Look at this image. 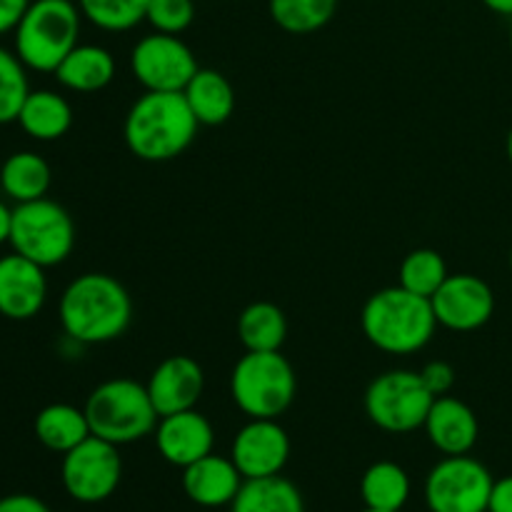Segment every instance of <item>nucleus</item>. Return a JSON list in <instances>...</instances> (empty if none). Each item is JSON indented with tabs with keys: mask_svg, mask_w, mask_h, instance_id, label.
Masks as SVG:
<instances>
[{
	"mask_svg": "<svg viewBox=\"0 0 512 512\" xmlns=\"http://www.w3.org/2000/svg\"><path fill=\"white\" fill-rule=\"evenodd\" d=\"M58 318L75 343H113L133 323V300L113 275L83 273L60 295Z\"/></svg>",
	"mask_w": 512,
	"mask_h": 512,
	"instance_id": "1",
	"label": "nucleus"
},
{
	"mask_svg": "<svg viewBox=\"0 0 512 512\" xmlns=\"http://www.w3.org/2000/svg\"><path fill=\"white\" fill-rule=\"evenodd\" d=\"M198 128V118L183 93L145 90L125 115L123 138L135 158L168 163L193 145Z\"/></svg>",
	"mask_w": 512,
	"mask_h": 512,
	"instance_id": "2",
	"label": "nucleus"
},
{
	"mask_svg": "<svg viewBox=\"0 0 512 512\" xmlns=\"http://www.w3.org/2000/svg\"><path fill=\"white\" fill-rule=\"evenodd\" d=\"M360 325L370 343L390 355H413L433 340L438 318L430 298L393 285L368 298Z\"/></svg>",
	"mask_w": 512,
	"mask_h": 512,
	"instance_id": "3",
	"label": "nucleus"
},
{
	"mask_svg": "<svg viewBox=\"0 0 512 512\" xmlns=\"http://www.w3.org/2000/svg\"><path fill=\"white\" fill-rule=\"evenodd\" d=\"M78 3L73 0H30L15 25V55L35 73H55L65 55L78 45Z\"/></svg>",
	"mask_w": 512,
	"mask_h": 512,
	"instance_id": "4",
	"label": "nucleus"
},
{
	"mask_svg": "<svg viewBox=\"0 0 512 512\" xmlns=\"http://www.w3.org/2000/svg\"><path fill=\"white\" fill-rule=\"evenodd\" d=\"M83 410L90 433L118 448L153 435L160 420L148 388L130 378H113L100 383L88 395Z\"/></svg>",
	"mask_w": 512,
	"mask_h": 512,
	"instance_id": "5",
	"label": "nucleus"
},
{
	"mask_svg": "<svg viewBox=\"0 0 512 512\" xmlns=\"http://www.w3.org/2000/svg\"><path fill=\"white\" fill-rule=\"evenodd\" d=\"M230 395L250 420H278L298 395V375L280 350H245L230 373Z\"/></svg>",
	"mask_w": 512,
	"mask_h": 512,
	"instance_id": "6",
	"label": "nucleus"
},
{
	"mask_svg": "<svg viewBox=\"0 0 512 512\" xmlns=\"http://www.w3.org/2000/svg\"><path fill=\"white\" fill-rule=\"evenodd\" d=\"M10 245L13 253L53 268L65 263L75 248V223L68 210L48 198L18 203L13 208L10 225Z\"/></svg>",
	"mask_w": 512,
	"mask_h": 512,
	"instance_id": "7",
	"label": "nucleus"
},
{
	"mask_svg": "<svg viewBox=\"0 0 512 512\" xmlns=\"http://www.w3.org/2000/svg\"><path fill=\"white\" fill-rule=\"evenodd\" d=\"M435 395L415 370H388L365 390V413L385 433H413L423 428Z\"/></svg>",
	"mask_w": 512,
	"mask_h": 512,
	"instance_id": "8",
	"label": "nucleus"
},
{
	"mask_svg": "<svg viewBox=\"0 0 512 512\" xmlns=\"http://www.w3.org/2000/svg\"><path fill=\"white\" fill-rule=\"evenodd\" d=\"M495 478L470 455H445L425 480L430 512H488Z\"/></svg>",
	"mask_w": 512,
	"mask_h": 512,
	"instance_id": "9",
	"label": "nucleus"
},
{
	"mask_svg": "<svg viewBox=\"0 0 512 512\" xmlns=\"http://www.w3.org/2000/svg\"><path fill=\"white\" fill-rule=\"evenodd\" d=\"M123 478V460L118 445L90 435L88 440L63 455L60 480L65 493L85 505H95L108 500L118 490Z\"/></svg>",
	"mask_w": 512,
	"mask_h": 512,
	"instance_id": "10",
	"label": "nucleus"
},
{
	"mask_svg": "<svg viewBox=\"0 0 512 512\" xmlns=\"http://www.w3.org/2000/svg\"><path fill=\"white\" fill-rule=\"evenodd\" d=\"M130 70L145 90L183 93L200 65L193 50L180 40V35L153 33L135 43L130 53Z\"/></svg>",
	"mask_w": 512,
	"mask_h": 512,
	"instance_id": "11",
	"label": "nucleus"
},
{
	"mask_svg": "<svg viewBox=\"0 0 512 512\" xmlns=\"http://www.w3.org/2000/svg\"><path fill=\"white\" fill-rule=\"evenodd\" d=\"M438 325L453 333H473L490 323L495 313V293L483 278L470 273L448 275L430 298Z\"/></svg>",
	"mask_w": 512,
	"mask_h": 512,
	"instance_id": "12",
	"label": "nucleus"
},
{
	"mask_svg": "<svg viewBox=\"0 0 512 512\" xmlns=\"http://www.w3.org/2000/svg\"><path fill=\"white\" fill-rule=\"evenodd\" d=\"M230 458L245 480L273 478L288 465L290 438L278 420H250L235 435Z\"/></svg>",
	"mask_w": 512,
	"mask_h": 512,
	"instance_id": "13",
	"label": "nucleus"
},
{
	"mask_svg": "<svg viewBox=\"0 0 512 512\" xmlns=\"http://www.w3.org/2000/svg\"><path fill=\"white\" fill-rule=\"evenodd\" d=\"M153 435L160 458L180 470L213 453L215 445L213 425L195 408L183 410V413L163 415L158 425H155Z\"/></svg>",
	"mask_w": 512,
	"mask_h": 512,
	"instance_id": "14",
	"label": "nucleus"
},
{
	"mask_svg": "<svg viewBox=\"0 0 512 512\" xmlns=\"http://www.w3.org/2000/svg\"><path fill=\"white\" fill-rule=\"evenodd\" d=\"M48 298L43 265L10 253L0 258V315L8 320L35 318Z\"/></svg>",
	"mask_w": 512,
	"mask_h": 512,
	"instance_id": "15",
	"label": "nucleus"
},
{
	"mask_svg": "<svg viewBox=\"0 0 512 512\" xmlns=\"http://www.w3.org/2000/svg\"><path fill=\"white\" fill-rule=\"evenodd\" d=\"M145 388L163 418V415L193 410L198 405L205 390V373L198 360L190 355H170L150 373Z\"/></svg>",
	"mask_w": 512,
	"mask_h": 512,
	"instance_id": "16",
	"label": "nucleus"
},
{
	"mask_svg": "<svg viewBox=\"0 0 512 512\" xmlns=\"http://www.w3.org/2000/svg\"><path fill=\"white\" fill-rule=\"evenodd\" d=\"M423 428L430 445L443 455H468L480 435L478 415L468 403L453 395L433 400Z\"/></svg>",
	"mask_w": 512,
	"mask_h": 512,
	"instance_id": "17",
	"label": "nucleus"
},
{
	"mask_svg": "<svg viewBox=\"0 0 512 512\" xmlns=\"http://www.w3.org/2000/svg\"><path fill=\"white\" fill-rule=\"evenodd\" d=\"M243 483L245 478L235 468L233 458H220L213 453L183 468L185 495L200 508H225L233 503Z\"/></svg>",
	"mask_w": 512,
	"mask_h": 512,
	"instance_id": "18",
	"label": "nucleus"
},
{
	"mask_svg": "<svg viewBox=\"0 0 512 512\" xmlns=\"http://www.w3.org/2000/svg\"><path fill=\"white\" fill-rule=\"evenodd\" d=\"M55 78L73 93H98L115 78V58L100 45H75L55 70Z\"/></svg>",
	"mask_w": 512,
	"mask_h": 512,
	"instance_id": "19",
	"label": "nucleus"
},
{
	"mask_svg": "<svg viewBox=\"0 0 512 512\" xmlns=\"http://www.w3.org/2000/svg\"><path fill=\"white\" fill-rule=\"evenodd\" d=\"M18 125L40 143L60 140L73 125V108L55 90H30L20 108Z\"/></svg>",
	"mask_w": 512,
	"mask_h": 512,
	"instance_id": "20",
	"label": "nucleus"
},
{
	"mask_svg": "<svg viewBox=\"0 0 512 512\" xmlns=\"http://www.w3.org/2000/svg\"><path fill=\"white\" fill-rule=\"evenodd\" d=\"M190 110L200 125H223L235 113V90L223 73L200 68L183 90Z\"/></svg>",
	"mask_w": 512,
	"mask_h": 512,
	"instance_id": "21",
	"label": "nucleus"
},
{
	"mask_svg": "<svg viewBox=\"0 0 512 512\" xmlns=\"http://www.w3.org/2000/svg\"><path fill=\"white\" fill-rule=\"evenodd\" d=\"M35 438L43 448L53 450V453H70L73 448H78L83 440H88L90 425L85 418V410L75 408L68 403H53L45 405L38 415H35Z\"/></svg>",
	"mask_w": 512,
	"mask_h": 512,
	"instance_id": "22",
	"label": "nucleus"
},
{
	"mask_svg": "<svg viewBox=\"0 0 512 512\" xmlns=\"http://www.w3.org/2000/svg\"><path fill=\"white\" fill-rule=\"evenodd\" d=\"M50 183H53V173H50L48 160L33 150L13 153L0 168V188L15 203L45 198Z\"/></svg>",
	"mask_w": 512,
	"mask_h": 512,
	"instance_id": "23",
	"label": "nucleus"
},
{
	"mask_svg": "<svg viewBox=\"0 0 512 512\" xmlns=\"http://www.w3.org/2000/svg\"><path fill=\"white\" fill-rule=\"evenodd\" d=\"M230 512H305V503L298 485L283 475H273L245 480L230 503Z\"/></svg>",
	"mask_w": 512,
	"mask_h": 512,
	"instance_id": "24",
	"label": "nucleus"
},
{
	"mask_svg": "<svg viewBox=\"0 0 512 512\" xmlns=\"http://www.w3.org/2000/svg\"><path fill=\"white\" fill-rule=\"evenodd\" d=\"M285 338H288V318L275 303L258 300L240 313L238 340L245 350H253V353L280 350Z\"/></svg>",
	"mask_w": 512,
	"mask_h": 512,
	"instance_id": "25",
	"label": "nucleus"
},
{
	"mask_svg": "<svg viewBox=\"0 0 512 512\" xmlns=\"http://www.w3.org/2000/svg\"><path fill=\"white\" fill-rule=\"evenodd\" d=\"M360 498L365 508L400 512L410 500V478L403 465L393 460H378L360 480Z\"/></svg>",
	"mask_w": 512,
	"mask_h": 512,
	"instance_id": "26",
	"label": "nucleus"
},
{
	"mask_svg": "<svg viewBox=\"0 0 512 512\" xmlns=\"http://www.w3.org/2000/svg\"><path fill=\"white\" fill-rule=\"evenodd\" d=\"M273 23L290 35L323 30L338 13V0H268Z\"/></svg>",
	"mask_w": 512,
	"mask_h": 512,
	"instance_id": "27",
	"label": "nucleus"
},
{
	"mask_svg": "<svg viewBox=\"0 0 512 512\" xmlns=\"http://www.w3.org/2000/svg\"><path fill=\"white\" fill-rule=\"evenodd\" d=\"M448 265H445L443 255L433 248H418L413 253L405 255L400 263V288L410 290L423 298H433L440 290V285L448 280Z\"/></svg>",
	"mask_w": 512,
	"mask_h": 512,
	"instance_id": "28",
	"label": "nucleus"
},
{
	"mask_svg": "<svg viewBox=\"0 0 512 512\" xmlns=\"http://www.w3.org/2000/svg\"><path fill=\"white\" fill-rule=\"evenodd\" d=\"M150 0H78V8L88 23L105 33H125L143 23Z\"/></svg>",
	"mask_w": 512,
	"mask_h": 512,
	"instance_id": "29",
	"label": "nucleus"
},
{
	"mask_svg": "<svg viewBox=\"0 0 512 512\" xmlns=\"http://www.w3.org/2000/svg\"><path fill=\"white\" fill-rule=\"evenodd\" d=\"M23 60L0 45V125L18 123L20 108L30 93L28 73Z\"/></svg>",
	"mask_w": 512,
	"mask_h": 512,
	"instance_id": "30",
	"label": "nucleus"
},
{
	"mask_svg": "<svg viewBox=\"0 0 512 512\" xmlns=\"http://www.w3.org/2000/svg\"><path fill=\"white\" fill-rule=\"evenodd\" d=\"M145 20L155 33L180 35L193 25L195 0H150Z\"/></svg>",
	"mask_w": 512,
	"mask_h": 512,
	"instance_id": "31",
	"label": "nucleus"
},
{
	"mask_svg": "<svg viewBox=\"0 0 512 512\" xmlns=\"http://www.w3.org/2000/svg\"><path fill=\"white\" fill-rule=\"evenodd\" d=\"M420 378H423L425 388H428L435 398L450 395V390L455 388V370L453 365L445 363V360H430V363L420 370Z\"/></svg>",
	"mask_w": 512,
	"mask_h": 512,
	"instance_id": "32",
	"label": "nucleus"
},
{
	"mask_svg": "<svg viewBox=\"0 0 512 512\" xmlns=\"http://www.w3.org/2000/svg\"><path fill=\"white\" fill-rule=\"evenodd\" d=\"M0 512H53L40 498L28 493H15L0 498Z\"/></svg>",
	"mask_w": 512,
	"mask_h": 512,
	"instance_id": "33",
	"label": "nucleus"
},
{
	"mask_svg": "<svg viewBox=\"0 0 512 512\" xmlns=\"http://www.w3.org/2000/svg\"><path fill=\"white\" fill-rule=\"evenodd\" d=\"M28 5L30 0H0V35L13 33Z\"/></svg>",
	"mask_w": 512,
	"mask_h": 512,
	"instance_id": "34",
	"label": "nucleus"
},
{
	"mask_svg": "<svg viewBox=\"0 0 512 512\" xmlns=\"http://www.w3.org/2000/svg\"><path fill=\"white\" fill-rule=\"evenodd\" d=\"M488 512H512V475L495 480Z\"/></svg>",
	"mask_w": 512,
	"mask_h": 512,
	"instance_id": "35",
	"label": "nucleus"
},
{
	"mask_svg": "<svg viewBox=\"0 0 512 512\" xmlns=\"http://www.w3.org/2000/svg\"><path fill=\"white\" fill-rule=\"evenodd\" d=\"M10 225H13V210L0 200V245L10 240Z\"/></svg>",
	"mask_w": 512,
	"mask_h": 512,
	"instance_id": "36",
	"label": "nucleus"
},
{
	"mask_svg": "<svg viewBox=\"0 0 512 512\" xmlns=\"http://www.w3.org/2000/svg\"><path fill=\"white\" fill-rule=\"evenodd\" d=\"M483 5L488 10H493V13L508 15V18H512V0H483Z\"/></svg>",
	"mask_w": 512,
	"mask_h": 512,
	"instance_id": "37",
	"label": "nucleus"
},
{
	"mask_svg": "<svg viewBox=\"0 0 512 512\" xmlns=\"http://www.w3.org/2000/svg\"><path fill=\"white\" fill-rule=\"evenodd\" d=\"M505 148H508V160L512 163V128H510V133H508V143H505Z\"/></svg>",
	"mask_w": 512,
	"mask_h": 512,
	"instance_id": "38",
	"label": "nucleus"
},
{
	"mask_svg": "<svg viewBox=\"0 0 512 512\" xmlns=\"http://www.w3.org/2000/svg\"><path fill=\"white\" fill-rule=\"evenodd\" d=\"M363 512H388V510H370V508H365Z\"/></svg>",
	"mask_w": 512,
	"mask_h": 512,
	"instance_id": "39",
	"label": "nucleus"
},
{
	"mask_svg": "<svg viewBox=\"0 0 512 512\" xmlns=\"http://www.w3.org/2000/svg\"><path fill=\"white\" fill-rule=\"evenodd\" d=\"M510 50H512V23H510Z\"/></svg>",
	"mask_w": 512,
	"mask_h": 512,
	"instance_id": "40",
	"label": "nucleus"
},
{
	"mask_svg": "<svg viewBox=\"0 0 512 512\" xmlns=\"http://www.w3.org/2000/svg\"><path fill=\"white\" fill-rule=\"evenodd\" d=\"M510 270H512V248H510Z\"/></svg>",
	"mask_w": 512,
	"mask_h": 512,
	"instance_id": "41",
	"label": "nucleus"
}]
</instances>
